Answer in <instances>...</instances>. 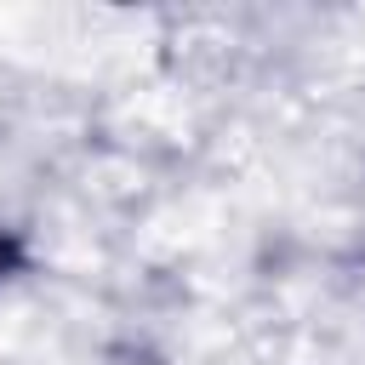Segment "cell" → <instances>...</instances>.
Instances as JSON below:
<instances>
[{
  "label": "cell",
  "mask_w": 365,
  "mask_h": 365,
  "mask_svg": "<svg viewBox=\"0 0 365 365\" xmlns=\"http://www.w3.org/2000/svg\"><path fill=\"white\" fill-rule=\"evenodd\" d=\"M17 257H23V251H17V240H11V234H0V268H17ZM0 279H6V274H0Z\"/></svg>",
  "instance_id": "1"
}]
</instances>
